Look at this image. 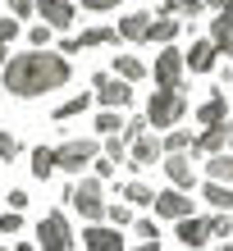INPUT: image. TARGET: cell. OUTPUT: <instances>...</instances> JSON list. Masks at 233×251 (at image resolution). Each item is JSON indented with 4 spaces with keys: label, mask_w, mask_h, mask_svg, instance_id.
<instances>
[{
    "label": "cell",
    "mask_w": 233,
    "mask_h": 251,
    "mask_svg": "<svg viewBox=\"0 0 233 251\" xmlns=\"http://www.w3.org/2000/svg\"><path fill=\"white\" fill-rule=\"evenodd\" d=\"M74 78L64 55L55 50H27V55H14L9 69H5V92L19 96V100H37L46 92H60V87Z\"/></svg>",
    "instance_id": "obj_1"
},
{
    "label": "cell",
    "mask_w": 233,
    "mask_h": 251,
    "mask_svg": "<svg viewBox=\"0 0 233 251\" xmlns=\"http://www.w3.org/2000/svg\"><path fill=\"white\" fill-rule=\"evenodd\" d=\"M60 201H69L87 224H101V219L110 215V201H105V192H101V178H78V183H69Z\"/></svg>",
    "instance_id": "obj_2"
},
{
    "label": "cell",
    "mask_w": 233,
    "mask_h": 251,
    "mask_svg": "<svg viewBox=\"0 0 233 251\" xmlns=\"http://www.w3.org/2000/svg\"><path fill=\"white\" fill-rule=\"evenodd\" d=\"M105 155V146H101L96 137H69L55 146V165H60L64 174H74V178H82L87 165H96V160Z\"/></svg>",
    "instance_id": "obj_3"
},
{
    "label": "cell",
    "mask_w": 233,
    "mask_h": 251,
    "mask_svg": "<svg viewBox=\"0 0 233 251\" xmlns=\"http://www.w3.org/2000/svg\"><path fill=\"white\" fill-rule=\"evenodd\" d=\"M183 114H187L183 92H151V100H147V124L151 128H174Z\"/></svg>",
    "instance_id": "obj_4"
},
{
    "label": "cell",
    "mask_w": 233,
    "mask_h": 251,
    "mask_svg": "<svg viewBox=\"0 0 233 251\" xmlns=\"http://www.w3.org/2000/svg\"><path fill=\"white\" fill-rule=\"evenodd\" d=\"M74 228H69V219L64 210H51V215H41V224H37V247L41 251H74Z\"/></svg>",
    "instance_id": "obj_5"
},
{
    "label": "cell",
    "mask_w": 233,
    "mask_h": 251,
    "mask_svg": "<svg viewBox=\"0 0 233 251\" xmlns=\"http://www.w3.org/2000/svg\"><path fill=\"white\" fill-rule=\"evenodd\" d=\"M183 73H187V60H183V50H174L165 46L155 55V64H151V78L160 92H183Z\"/></svg>",
    "instance_id": "obj_6"
},
{
    "label": "cell",
    "mask_w": 233,
    "mask_h": 251,
    "mask_svg": "<svg viewBox=\"0 0 233 251\" xmlns=\"http://www.w3.org/2000/svg\"><path fill=\"white\" fill-rule=\"evenodd\" d=\"M92 87H96V100L105 110H124L128 100H133V82H124V78H114V73H92Z\"/></svg>",
    "instance_id": "obj_7"
},
{
    "label": "cell",
    "mask_w": 233,
    "mask_h": 251,
    "mask_svg": "<svg viewBox=\"0 0 233 251\" xmlns=\"http://www.w3.org/2000/svg\"><path fill=\"white\" fill-rule=\"evenodd\" d=\"M151 210H155L160 219H174V224H183V219H197V215H192V201H187V192H179V187L155 192V205H151Z\"/></svg>",
    "instance_id": "obj_8"
},
{
    "label": "cell",
    "mask_w": 233,
    "mask_h": 251,
    "mask_svg": "<svg viewBox=\"0 0 233 251\" xmlns=\"http://www.w3.org/2000/svg\"><path fill=\"white\" fill-rule=\"evenodd\" d=\"M165 174L179 192H192L197 187V155H165Z\"/></svg>",
    "instance_id": "obj_9"
},
{
    "label": "cell",
    "mask_w": 233,
    "mask_h": 251,
    "mask_svg": "<svg viewBox=\"0 0 233 251\" xmlns=\"http://www.w3.org/2000/svg\"><path fill=\"white\" fill-rule=\"evenodd\" d=\"M37 14L55 32H69V27H74V0H37Z\"/></svg>",
    "instance_id": "obj_10"
},
{
    "label": "cell",
    "mask_w": 233,
    "mask_h": 251,
    "mask_svg": "<svg viewBox=\"0 0 233 251\" xmlns=\"http://www.w3.org/2000/svg\"><path fill=\"white\" fill-rule=\"evenodd\" d=\"M229 146H233V119L229 124H220V128H206L197 137V155H229Z\"/></svg>",
    "instance_id": "obj_11"
},
{
    "label": "cell",
    "mask_w": 233,
    "mask_h": 251,
    "mask_svg": "<svg viewBox=\"0 0 233 251\" xmlns=\"http://www.w3.org/2000/svg\"><path fill=\"white\" fill-rule=\"evenodd\" d=\"M215 55H220V46H215L210 37H201V41H192V46H187V73H210L215 69Z\"/></svg>",
    "instance_id": "obj_12"
},
{
    "label": "cell",
    "mask_w": 233,
    "mask_h": 251,
    "mask_svg": "<svg viewBox=\"0 0 233 251\" xmlns=\"http://www.w3.org/2000/svg\"><path fill=\"white\" fill-rule=\"evenodd\" d=\"M82 242H87V251H124V238L114 224H92L82 233Z\"/></svg>",
    "instance_id": "obj_13"
},
{
    "label": "cell",
    "mask_w": 233,
    "mask_h": 251,
    "mask_svg": "<svg viewBox=\"0 0 233 251\" xmlns=\"http://www.w3.org/2000/svg\"><path fill=\"white\" fill-rule=\"evenodd\" d=\"M160 155H165V142H155L151 132H147V137H137L133 146H128V165H133V169H147V165H155Z\"/></svg>",
    "instance_id": "obj_14"
},
{
    "label": "cell",
    "mask_w": 233,
    "mask_h": 251,
    "mask_svg": "<svg viewBox=\"0 0 233 251\" xmlns=\"http://www.w3.org/2000/svg\"><path fill=\"white\" fill-rule=\"evenodd\" d=\"M174 238L183 242V251H197V247H206V242H210V219H201V215H197V219H183Z\"/></svg>",
    "instance_id": "obj_15"
},
{
    "label": "cell",
    "mask_w": 233,
    "mask_h": 251,
    "mask_svg": "<svg viewBox=\"0 0 233 251\" xmlns=\"http://www.w3.org/2000/svg\"><path fill=\"white\" fill-rule=\"evenodd\" d=\"M151 14H124L119 19V37L124 41H133V46H142V41H151Z\"/></svg>",
    "instance_id": "obj_16"
},
{
    "label": "cell",
    "mask_w": 233,
    "mask_h": 251,
    "mask_svg": "<svg viewBox=\"0 0 233 251\" xmlns=\"http://www.w3.org/2000/svg\"><path fill=\"white\" fill-rule=\"evenodd\" d=\"M197 119L206 124V128H220V124H229V96H224V92L206 96V100L197 105Z\"/></svg>",
    "instance_id": "obj_17"
},
{
    "label": "cell",
    "mask_w": 233,
    "mask_h": 251,
    "mask_svg": "<svg viewBox=\"0 0 233 251\" xmlns=\"http://www.w3.org/2000/svg\"><path fill=\"white\" fill-rule=\"evenodd\" d=\"M210 41L220 46V55H233V5L210 19Z\"/></svg>",
    "instance_id": "obj_18"
},
{
    "label": "cell",
    "mask_w": 233,
    "mask_h": 251,
    "mask_svg": "<svg viewBox=\"0 0 233 251\" xmlns=\"http://www.w3.org/2000/svg\"><path fill=\"white\" fill-rule=\"evenodd\" d=\"M114 37H119V27H105V23H101V27H82V32H78V50H96V46H110Z\"/></svg>",
    "instance_id": "obj_19"
},
{
    "label": "cell",
    "mask_w": 233,
    "mask_h": 251,
    "mask_svg": "<svg viewBox=\"0 0 233 251\" xmlns=\"http://www.w3.org/2000/svg\"><path fill=\"white\" fill-rule=\"evenodd\" d=\"M27 169H32L37 183H46L51 174L60 169V165H55V146H37V151H32V165H27Z\"/></svg>",
    "instance_id": "obj_20"
},
{
    "label": "cell",
    "mask_w": 233,
    "mask_h": 251,
    "mask_svg": "<svg viewBox=\"0 0 233 251\" xmlns=\"http://www.w3.org/2000/svg\"><path fill=\"white\" fill-rule=\"evenodd\" d=\"M114 78H124V82H142V78H147V64H142L137 55H114Z\"/></svg>",
    "instance_id": "obj_21"
},
{
    "label": "cell",
    "mask_w": 233,
    "mask_h": 251,
    "mask_svg": "<svg viewBox=\"0 0 233 251\" xmlns=\"http://www.w3.org/2000/svg\"><path fill=\"white\" fill-rule=\"evenodd\" d=\"M87 105H92V92H78V96H69V100H60V105H55V119H82L87 114Z\"/></svg>",
    "instance_id": "obj_22"
},
{
    "label": "cell",
    "mask_w": 233,
    "mask_h": 251,
    "mask_svg": "<svg viewBox=\"0 0 233 251\" xmlns=\"http://www.w3.org/2000/svg\"><path fill=\"white\" fill-rule=\"evenodd\" d=\"M165 155H197V137L183 132V128H174L169 137H165Z\"/></svg>",
    "instance_id": "obj_23"
},
{
    "label": "cell",
    "mask_w": 233,
    "mask_h": 251,
    "mask_svg": "<svg viewBox=\"0 0 233 251\" xmlns=\"http://www.w3.org/2000/svg\"><path fill=\"white\" fill-rule=\"evenodd\" d=\"M119 197H124L128 205H155V192H151L147 183H142V178H133V183H124V187H119Z\"/></svg>",
    "instance_id": "obj_24"
},
{
    "label": "cell",
    "mask_w": 233,
    "mask_h": 251,
    "mask_svg": "<svg viewBox=\"0 0 233 251\" xmlns=\"http://www.w3.org/2000/svg\"><path fill=\"white\" fill-rule=\"evenodd\" d=\"M206 178H210V183H224V187L233 183V151H229V155L206 160Z\"/></svg>",
    "instance_id": "obj_25"
},
{
    "label": "cell",
    "mask_w": 233,
    "mask_h": 251,
    "mask_svg": "<svg viewBox=\"0 0 233 251\" xmlns=\"http://www.w3.org/2000/svg\"><path fill=\"white\" fill-rule=\"evenodd\" d=\"M179 27H183V23L174 19V14H160V19L151 23V41H160V46H169V41L179 37Z\"/></svg>",
    "instance_id": "obj_26"
},
{
    "label": "cell",
    "mask_w": 233,
    "mask_h": 251,
    "mask_svg": "<svg viewBox=\"0 0 233 251\" xmlns=\"http://www.w3.org/2000/svg\"><path fill=\"white\" fill-rule=\"evenodd\" d=\"M92 128L110 142V137H124V128H128V124L119 119V110H105V114H96V124H92Z\"/></svg>",
    "instance_id": "obj_27"
},
{
    "label": "cell",
    "mask_w": 233,
    "mask_h": 251,
    "mask_svg": "<svg viewBox=\"0 0 233 251\" xmlns=\"http://www.w3.org/2000/svg\"><path fill=\"white\" fill-rule=\"evenodd\" d=\"M19 32H23V23H19V19H0V73L9 69V60H5V55H9V41L19 37Z\"/></svg>",
    "instance_id": "obj_28"
},
{
    "label": "cell",
    "mask_w": 233,
    "mask_h": 251,
    "mask_svg": "<svg viewBox=\"0 0 233 251\" xmlns=\"http://www.w3.org/2000/svg\"><path fill=\"white\" fill-rule=\"evenodd\" d=\"M206 201H210L220 215H229V210H233V192H229L224 183H206Z\"/></svg>",
    "instance_id": "obj_29"
},
{
    "label": "cell",
    "mask_w": 233,
    "mask_h": 251,
    "mask_svg": "<svg viewBox=\"0 0 233 251\" xmlns=\"http://www.w3.org/2000/svg\"><path fill=\"white\" fill-rule=\"evenodd\" d=\"M165 14H183V19H197V14H206V0H165Z\"/></svg>",
    "instance_id": "obj_30"
},
{
    "label": "cell",
    "mask_w": 233,
    "mask_h": 251,
    "mask_svg": "<svg viewBox=\"0 0 233 251\" xmlns=\"http://www.w3.org/2000/svg\"><path fill=\"white\" fill-rule=\"evenodd\" d=\"M105 219H110L114 228H128V224H133V205H128V201H110V215Z\"/></svg>",
    "instance_id": "obj_31"
},
{
    "label": "cell",
    "mask_w": 233,
    "mask_h": 251,
    "mask_svg": "<svg viewBox=\"0 0 233 251\" xmlns=\"http://www.w3.org/2000/svg\"><path fill=\"white\" fill-rule=\"evenodd\" d=\"M51 32H55V27H46V23L27 27V41H32V50H46V46H51Z\"/></svg>",
    "instance_id": "obj_32"
},
{
    "label": "cell",
    "mask_w": 233,
    "mask_h": 251,
    "mask_svg": "<svg viewBox=\"0 0 233 251\" xmlns=\"http://www.w3.org/2000/svg\"><path fill=\"white\" fill-rule=\"evenodd\" d=\"M210 238H220V242L233 238V215H215L210 219Z\"/></svg>",
    "instance_id": "obj_33"
},
{
    "label": "cell",
    "mask_w": 233,
    "mask_h": 251,
    "mask_svg": "<svg viewBox=\"0 0 233 251\" xmlns=\"http://www.w3.org/2000/svg\"><path fill=\"white\" fill-rule=\"evenodd\" d=\"M19 228H23V215H14V210H5V215H0V238H14Z\"/></svg>",
    "instance_id": "obj_34"
},
{
    "label": "cell",
    "mask_w": 233,
    "mask_h": 251,
    "mask_svg": "<svg viewBox=\"0 0 233 251\" xmlns=\"http://www.w3.org/2000/svg\"><path fill=\"white\" fill-rule=\"evenodd\" d=\"M105 160H114V165L128 160V142H124V137H110V142H105Z\"/></svg>",
    "instance_id": "obj_35"
},
{
    "label": "cell",
    "mask_w": 233,
    "mask_h": 251,
    "mask_svg": "<svg viewBox=\"0 0 233 251\" xmlns=\"http://www.w3.org/2000/svg\"><path fill=\"white\" fill-rule=\"evenodd\" d=\"M37 14V0H9V19H32Z\"/></svg>",
    "instance_id": "obj_36"
},
{
    "label": "cell",
    "mask_w": 233,
    "mask_h": 251,
    "mask_svg": "<svg viewBox=\"0 0 233 251\" xmlns=\"http://www.w3.org/2000/svg\"><path fill=\"white\" fill-rule=\"evenodd\" d=\"M14 155H19V137H14V132H0V160L9 165Z\"/></svg>",
    "instance_id": "obj_37"
},
{
    "label": "cell",
    "mask_w": 233,
    "mask_h": 251,
    "mask_svg": "<svg viewBox=\"0 0 233 251\" xmlns=\"http://www.w3.org/2000/svg\"><path fill=\"white\" fill-rule=\"evenodd\" d=\"M133 228H137V238H142V242H155V238H160V228H155V219H137Z\"/></svg>",
    "instance_id": "obj_38"
},
{
    "label": "cell",
    "mask_w": 233,
    "mask_h": 251,
    "mask_svg": "<svg viewBox=\"0 0 233 251\" xmlns=\"http://www.w3.org/2000/svg\"><path fill=\"white\" fill-rule=\"evenodd\" d=\"M114 5H119V0H82V9H92V14H105Z\"/></svg>",
    "instance_id": "obj_39"
},
{
    "label": "cell",
    "mask_w": 233,
    "mask_h": 251,
    "mask_svg": "<svg viewBox=\"0 0 233 251\" xmlns=\"http://www.w3.org/2000/svg\"><path fill=\"white\" fill-rule=\"evenodd\" d=\"M9 210H14V215L27 210V192H9Z\"/></svg>",
    "instance_id": "obj_40"
},
{
    "label": "cell",
    "mask_w": 233,
    "mask_h": 251,
    "mask_svg": "<svg viewBox=\"0 0 233 251\" xmlns=\"http://www.w3.org/2000/svg\"><path fill=\"white\" fill-rule=\"evenodd\" d=\"M92 169H96V178H110V174H114V160H105V155H101Z\"/></svg>",
    "instance_id": "obj_41"
},
{
    "label": "cell",
    "mask_w": 233,
    "mask_h": 251,
    "mask_svg": "<svg viewBox=\"0 0 233 251\" xmlns=\"http://www.w3.org/2000/svg\"><path fill=\"white\" fill-rule=\"evenodd\" d=\"M60 55H78V37H64L60 41Z\"/></svg>",
    "instance_id": "obj_42"
},
{
    "label": "cell",
    "mask_w": 233,
    "mask_h": 251,
    "mask_svg": "<svg viewBox=\"0 0 233 251\" xmlns=\"http://www.w3.org/2000/svg\"><path fill=\"white\" fill-rule=\"evenodd\" d=\"M229 5H233V0H206V9H215V14H224Z\"/></svg>",
    "instance_id": "obj_43"
},
{
    "label": "cell",
    "mask_w": 233,
    "mask_h": 251,
    "mask_svg": "<svg viewBox=\"0 0 233 251\" xmlns=\"http://www.w3.org/2000/svg\"><path fill=\"white\" fill-rule=\"evenodd\" d=\"M133 251H160V242H142V247H133Z\"/></svg>",
    "instance_id": "obj_44"
},
{
    "label": "cell",
    "mask_w": 233,
    "mask_h": 251,
    "mask_svg": "<svg viewBox=\"0 0 233 251\" xmlns=\"http://www.w3.org/2000/svg\"><path fill=\"white\" fill-rule=\"evenodd\" d=\"M14 251H37V242H19V247H14Z\"/></svg>",
    "instance_id": "obj_45"
},
{
    "label": "cell",
    "mask_w": 233,
    "mask_h": 251,
    "mask_svg": "<svg viewBox=\"0 0 233 251\" xmlns=\"http://www.w3.org/2000/svg\"><path fill=\"white\" fill-rule=\"evenodd\" d=\"M220 251H233V247H224V242H220Z\"/></svg>",
    "instance_id": "obj_46"
},
{
    "label": "cell",
    "mask_w": 233,
    "mask_h": 251,
    "mask_svg": "<svg viewBox=\"0 0 233 251\" xmlns=\"http://www.w3.org/2000/svg\"><path fill=\"white\" fill-rule=\"evenodd\" d=\"M0 251H14V247H0Z\"/></svg>",
    "instance_id": "obj_47"
}]
</instances>
